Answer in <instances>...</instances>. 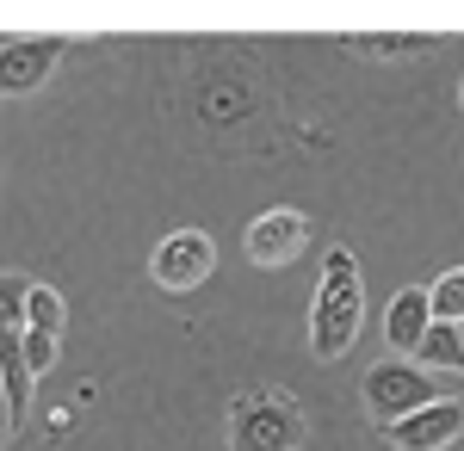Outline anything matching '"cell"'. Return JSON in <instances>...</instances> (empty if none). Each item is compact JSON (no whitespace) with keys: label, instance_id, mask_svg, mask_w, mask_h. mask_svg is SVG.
Instances as JSON below:
<instances>
[{"label":"cell","instance_id":"19","mask_svg":"<svg viewBox=\"0 0 464 451\" xmlns=\"http://www.w3.org/2000/svg\"><path fill=\"white\" fill-rule=\"evenodd\" d=\"M459 334H464V321H459Z\"/></svg>","mask_w":464,"mask_h":451},{"label":"cell","instance_id":"14","mask_svg":"<svg viewBox=\"0 0 464 451\" xmlns=\"http://www.w3.org/2000/svg\"><path fill=\"white\" fill-rule=\"evenodd\" d=\"M19 359H25L32 378H44V371L56 365V334H32V328H25V334H19Z\"/></svg>","mask_w":464,"mask_h":451},{"label":"cell","instance_id":"2","mask_svg":"<svg viewBox=\"0 0 464 451\" xmlns=\"http://www.w3.org/2000/svg\"><path fill=\"white\" fill-rule=\"evenodd\" d=\"M304 446V408L285 389H254L229 408V451H297Z\"/></svg>","mask_w":464,"mask_h":451},{"label":"cell","instance_id":"9","mask_svg":"<svg viewBox=\"0 0 464 451\" xmlns=\"http://www.w3.org/2000/svg\"><path fill=\"white\" fill-rule=\"evenodd\" d=\"M347 43L359 56H421V50H433L428 32H353Z\"/></svg>","mask_w":464,"mask_h":451},{"label":"cell","instance_id":"6","mask_svg":"<svg viewBox=\"0 0 464 451\" xmlns=\"http://www.w3.org/2000/svg\"><path fill=\"white\" fill-rule=\"evenodd\" d=\"M63 37H13L6 50H0V100H25V93H37L44 81H50V69L63 62Z\"/></svg>","mask_w":464,"mask_h":451},{"label":"cell","instance_id":"3","mask_svg":"<svg viewBox=\"0 0 464 451\" xmlns=\"http://www.w3.org/2000/svg\"><path fill=\"white\" fill-rule=\"evenodd\" d=\"M359 389H365V408L378 415V427H391V420H402V415H415V408L433 402V378L421 371V365H402V359L372 365Z\"/></svg>","mask_w":464,"mask_h":451},{"label":"cell","instance_id":"4","mask_svg":"<svg viewBox=\"0 0 464 451\" xmlns=\"http://www.w3.org/2000/svg\"><path fill=\"white\" fill-rule=\"evenodd\" d=\"M378 433H384V446H396V451H446L452 439H464V396H433L428 408L391 420V427H378Z\"/></svg>","mask_w":464,"mask_h":451},{"label":"cell","instance_id":"7","mask_svg":"<svg viewBox=\"0 0 464 451\" xmlns=\"http://www.w3.org/2000/svg\"><path fill=\"white\" fill-rule=\"evenodd\" d=\"M304 242H310V216L279 205V210H260V216H254L242 247H248L254 266H291V260L304 254Z\"/></svg>","mask_w":464,"mask_h":451},{"label":"cell","instance_id":"16","mask_svg":"<svg viewBox=\"0 0 464 451\" xmlns=\"http://www.w3.org/2000/svg\"><path fill=\"white\" fill-rule=\"evenodd\" d=\"M19 347V328H6V334H0V365H6V352Z\"/></svg>","mask_w":464,"mask_h":451},{"label":"cell","instance_id":"13","mask_svg":"<svg viewBox=\"0 0 464 451\" xmlns=\"http://www.w3.org/2000/svg\"><path fill=\"white\" fill-rule=\"evenodd\" d=\"M25 297H32V278H19V273H0V334L25 321Z\"/></svg>","mask_w":464,"mask_h":451},{"label":"cell","instance_id":"12","mask_svg":"<svg viewBox=\"0 0 464 451\" xmlns=\"http://www.w3.org/2000/svg\"><path fill=\"white\" fill-rule=\"evenodd\" d=\"M428 303H433V321H464V266H452L446 278H433Z\"/></svg>","mask_w":464,"mask_h":451},{"label":"cell","instance_id":"5","mask_svg":"<svg viewBox=\"0 0 464 451\" xmlns=\"http://www.w3.org/2000/svg\"><path fill=\"white\" fill-rule=\"evenodd\" d=\"M217 266V247L205 229H179V235H168V242L155 247V260H149V273H155V284L161 291H198L205 278H211Z\"/></svg>","mask_w":464,"mask_h":451},{"label":"cell","instance_id":"18","mask_svg":"<svg viewBox=\"0 0 464 451\" xmlns=\"http://www.w3.org/2000/svg\"><path fill=\"white\" fill-rule=\"evenodd\" d=\"M459 100H464V81H459Z\"/></svg>","mask_w":464,"mask_h":451},{"label":"cell","instance_id":"10","mask_svg":"<svg viewBox=\"0 0 464 451\" xmlns=\"http://www.w3.org/2000/svg\"><path fill=\"white\" fill-rule=\"evenodd\" d=\"M415 359H433L440 371H464V334H459V321H433Z\"/></svg>","mask_w":464,"mask_h":451},{"label":"cell","instance_id":"17","mask_svg":"<svg viewBox=\"0 0 464 451\" xmlns=\"http://www.w3.org/2000/svg\"><path fill=\"white\" fill-rule=\"evenodd\" d=\"M6 43H13V37H0V50H6Z\"/></svg>","mask_w":464,"mask_h":451},{"label":"cell","instance_id":"1","mask_svg":"<svg viewBox=\"0 0 464 451\" xmlns=\"http://www.w3.org/2000/svg\"><path fill=\"white\" fill-rule=\"evenodd\" d=\"M359 321H365V284H359V260L353 247H328L322 260V284L316 303H310V359L334 365L341 352L359 341Z\"/></svg>","mask_w":464,"mask_h":451},{"label":"cell","instance_id":"8","mask_svg":"<svg viewBox=\"0 0 464 451\" xmlns=\"http://www.w3.org/2000/svg\"><path fill=\"white\" fill-rule=\"evenodd\" d=\"M433 328V303L421 284H409V291H396L391 310H384V341H391V352H402V359H415L421 352V341H428Z\"/></svg>","mask_w":464,"mask_h":451},{"label":"cell","instance_id":"11","mask_svg":"<svg viewBox=\"0 0 464 451\" xmlns=\"http://www.w3.org/2000/svg\"><path fill=\"white\" fill-rule=\"evenodd\" d=\"M63 297L50 291V284H32V297H25V328L32 334H63Z\"/></svg>","mask_w":464,"mask_h":451},{"label":"cell","instance_id":"15","mask_svg":"<svg viewBox=\"0 0 464 451\" xmlns=\"http://www.w3.org/2000/svg\"><path fill=\"white\" fill-rule=\"evenodd\" d=\"M13 427H19V415H13V402H6V389H0V446L13 439Z\"/></svg>","mask_w":464,"mask_h":451}]
</instances>
